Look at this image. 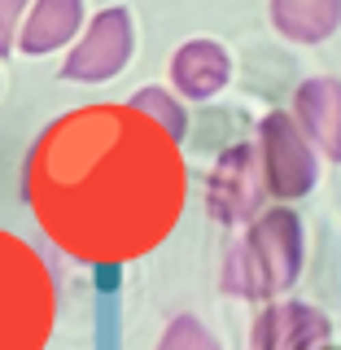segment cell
I'll return each mask as SVG.
<instances>
[{
	"label": "cell",
	"instance_id": "obj_1",
	"mask_svg": "<svg viewBox=\"0 0 341 350\" xmlns=\"http://www.w3.org/2000/svg\"><path fill=\"white\" fill-rule=\"evenodd\" d=\"M22 197L62 254L118 267L171 237L189 202L180 140L131 101L53 118L22 162Z\"/></svg>",
	"mask_w": 341,
	"mask_h": 350
},
{
	"label": "cell",
	"instance_id": "obj_2",
	"mask_svg": "<svg viewBox=\"0 0 341 350\" xmlns=\"http://www.w3.org/2000/svg\"><path fill=\"white\" fill-rule=\"evenodd\" d=\"M306 262V232L302 219L293 215V206H271L254 224H245V232L223 258V293L249 302H271L280 293H289L302 276Z\"/></svg>",
	"mask_w": 341,
	"mask_h": 350
},
{
	"label": "cell",
	"instance_id": "obj_3",
	"mask_svg": "<svg viewBox=\"0 0 341 350\" xmlns=\"http://www.w3.org/2000/svg\"><path fill=\"white\" fill-rule=\"evenodd\" d=\"M57 324V284L40 250L0 228V350H44Z\"/></svg>",
	"mask_w": 341,
	"mask_h": 350
},
{
	"label": "cell",
	"instance_id": "obj_4",
	"mask_svg": "<svg viewBox=\"0 0 341 350\" xmlns=\"http://www.w3.org/2000/svg\"><path fill=\"white\" fill-rule=\"evenodd\" d=\"M267 167H262L258 140H236L228 145L206 171V211L223 228H245L267 211Z\"/></svg>",
	"mask_w": 341,
	"mask_h": 350
},
{
	"label": "cell",
	"instance_id": "obj_5",
	"mask_svg": "<svg viewBox=\"0 0 341 350\" xmlns=\"http://www.w3.org/2000/svg\"><path fill=\"white\" fill-rule=\"evenodd\" d=\"M258 149H262V167H267L271 197L280 206L302 202L320 180V149L311 145V136L298 127L293 109H267L258 123Z\"/></svg>",
	"mask_w": 341,
	"mask_h": 350
},
{
	"label": "cell",
	"instance_id": "obj_6",
	"mask_svg": "<svg viewBox=\"0 0 341 350\" xmlns=\"http://www.w3.org/2000/svg\"><path fill=\"white\" fill-rule=\"evenodd\" d=\"M131 53H136V22L127 5H109L96 18H87L83 36L70 44L62 62L66 83H109L114 75L127 70Z\"/></svg>",
	"mask_w": 341,
	"mask_h": 350
},
{
	"label": "cell",
	"instance_id": "obj_7",
	"mask_svg": "<svg viewBox=\"0 0 341 350\" xmlns=\"http://www.w3.org/2000/svg\"><path fill=\"white\" fill-rule=\"evenodd\" d=\"M328 333L333 324L324 311L306 302H271L249 328V350H320Z\"/></svg>",
	"mask_w": 341,
	"mask_h": 350
},
{
	"label": "cell",
	"instance_id": "obj_8",
	"mask_svg": "<svg viewBox=\"0 0 341 350\" xmlns=\"http://www.w3.org/2000/svg\"><path fill=\"white\" fill-rule=\"evenodd\" d=\"M167 75H171V88L184 101H210V96H219L232 83V53L219 40H206V36L184 40L171 53Z\"/></svg>",
	"mask_w": 341,
	"mask_h": 350
},
{
	"label": "cell",
	"instance_id": "obj_9",
	"mask_svg": "<svg viewBox=\"0 0 341 350\" xmlns=\"http://www.w3.org/2000/svg\"><path fill=\"white\" fill-rule=\"evenodd\" d=\"M293 118L328 162H341V79L315 75L293 92Z\"/></svg>",
	"mask_w": 341,
	"mask_h": 350
},
{
	"label": "cell",
	"instance_id": "obj_10",
	"mask_svg": "<svg viewBox=\"0 0 341 350\" xmlns=\"http://www.w3.org/2000/svg\"><path fill=\"white\" fill-rule=\"evenodd\" d=\"M87 27V5L83 0H36L18 36V53L27 57H49L57 49H70Z\"/></svg>",
	"mask_w": 341,
	"mask_h": 350
},
{
	"label": "cell",
	"instance_id": "obj_11",
	"mask_svg": "<svg viewBox=\"0 0 341 350\" xmlns=\"http://www.w3.org/2000/svg\"><path fill=\"white\" fill-rule=\"evenodd\" d=\"M271 27L289 44H324L341 27V0H267Z\"/></svg>",
	"mask_w": 341,
	"mask_h": 350
},
{
	"label": "cell",
	"instance_id": "obj_12",
	"mask_svg": "<svg viewBox=\"0 0 341 350\" xmlns=\"http://www.w3.org/2000/svg\"><path fill=\"white\" fill-rule=\"evenodd\" d=\"M127 101L136 105L140 114H149L153 123H162L175 140H184V131H189V109H184V96L175 92V88L167 92V88H153L149 83V88H136Z\"/></svg>",
	"mask_w": 341,
	"mask_h": 350
},
{
	"label": "cell",
	"instance_id": "obj_13",
	"mask_svg": "<svg viewBox=\"0 0 341 350\" xmlns=\"http://www.w3.org/2000/svg\"><path fill=\"white\" fill-rule=\"evenodd\" d=\"M158 350H223V346L215 342V333L197 320V315H175V320L162 328Z\"/></svg>",
	"mask_w": 341,
	"mask_h": 350
},
{
	"label": "cell",
	"instance_id": "obj_14",
	"mask_svg": "<svg viewBox=\"0 0 341 350\" xmlns=\"http://www.w3.org/2000/svg\"><path fill=\"white\" fill-rule=\"evenodd\" d=\"M31 5L36 0H0V57L18 49V36H22V22H27Z\"/></svg>",
	"mask_w": 341,
	"mask_h": 350
}]
</instances>
